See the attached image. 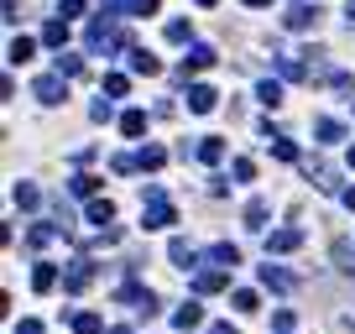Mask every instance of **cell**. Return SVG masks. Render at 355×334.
Masks as SVG:
<instances>
[{"instance_id":"obj_1","label":"cell","mask_w":355,"mask_h":334,"mask_svg":"<svg viewBox=\"0 0 355 334\" xmlns=\"http://www.w3.org/2000/svg\"><path fill=\"white\" fill-rule=\"evenodd\" d=\"M120 126H126V136H142V131H146V115H142V110H131Z\"/></svg>"},{"instance_id":"obj_2","label":"cell","mask_w":355,"mask_h":334,"mask_svg":"<svg viewBox=\"0 0 355 334\" xmlns=\"http://www.w3.org/2000/svg\"><path fill=\"white\" fill-rule=\"evenodd\" d=\"M37 95H42V99H58L63 95V79H37Z\"/></svg>"},{"instance_id":"obj_3","label":"cell","mask_w":355,"mask_h":334,"mask_svg":"<svg viewBox=\"0 0 355 334\" xmlns=\"http://www.w3.org/2000/svg\"><path fill=\"white\" fill-rule=\"evenodd\" d=\"M73 329H79V334H99V319H95V313H79V319H73Z\"/></svg>"},{"instance_id":"obj_4","label":"cell","mask_w":355,"mask_h":334,"mask_svg":"<svg viewBox=\"0 0 355 334\" xmlns=\"http://www.w3.org/2000/svg\"><path fill=\"white\" fill-rule=\"evenodd\" d=\"M189 105H193V110H214V95H209V89H193Z\"/></svg>"},{"instance_id":"obj_5","label":"cell","mask_w":355,"mask_h":334,"mask_svg":"<svg viewBox=\"0 0 355 334\" xmlns=\"http://www.w3.org/2000/svg\"><path fill=\"white\" fill-rule=\"evenodd\" d=\"M298 246V230H282V235H272V250H293Z\"/></svg>"},{"instance_id":"obj_6","label":"cell","mask_w":355,"mask_h":334,"mask_svg":"<svg viewBox=\"0 0 355 334\" xmlns=\"http://www.w3.org/2000/svg\"><path fill=\"white\" fill-rule=\"evenodd\" d=\"M52 282H58V272H52V266H37V293H48Z\"/></svg>"},{"instance_id":"obj_7","label":"cell","mask_w":355,"mask_h":334,"mask_svg":"<svg viewBox=\"0 0 355 334\" xmlns=\"http://www.w3.org/2000/svg\"><path fill=\"white\" fill-rule=\"evenodd\" d=\"M199 319H204V313H199V308H193V303H189V308L178 313V329H193V324H199Z\"/></svg>"},{"instance_id":"obj_8","label":"cell","mask_w":355,"mask_h":334,"mask_svg":"<svg viewBox=\"0 0 355 334\" xmlns=\"http://www.w3.org/2000/svg\"><path fill=\"white\" fill-rule=\"evenodd\" d=\"M11 58H16V63L32 58V42H26V37H16V42H11Z\"/></svg>"},{"instance_id":"obj_9","label":"cell","mask_w":355,"mask_h":334,"mask_svg":"<svg viewBox=\"0 0 355 334\" xmlns=\"http://www.w3.org/2000/svg\"><path fill=\"white\" fill-rule=\"evenodd\" d=\"M131 68H136V73H157V58H146V52H136V58H131Z\"/></svg>"},{"instance_id":"obj_10","label":"cell","mask_w":355,"mask_h":334,"mask_svg":"<svg viewBox=\"0 0 355 334\" xmlns=\"http://www.w3.org/2000/svg\"><path fill=\"white\" fill-rule=\"evenodd\" d=\"M209 334H236V329H230V324H214V329Z\"/></svg>"},{"instance_id":"obj_11","label":"cell","mask_w":355,"mask_h":334,"mask_svg":"<svg viewBox=\"0 0 355 334\" xmlns=\"http://www.w3.org/2000/svg\"><path fill=\"white\" fill-rule=\"evenodd\" d=\"M199 6H214V0H199Z\"/></svg>"},{"instance_id":"obj_12","label":"cell","mask_w":355,"mask_h":334,"mask_svg":"<svg viewBox=\"0 0 355 334\" xmlns=\"http://www.w3.org/2000/svg\"><path fill=\"white\" fill-rule=\"evenodd\" d=\"M251 6H261V0H251Z\"/></svg>"}]
</instances>
